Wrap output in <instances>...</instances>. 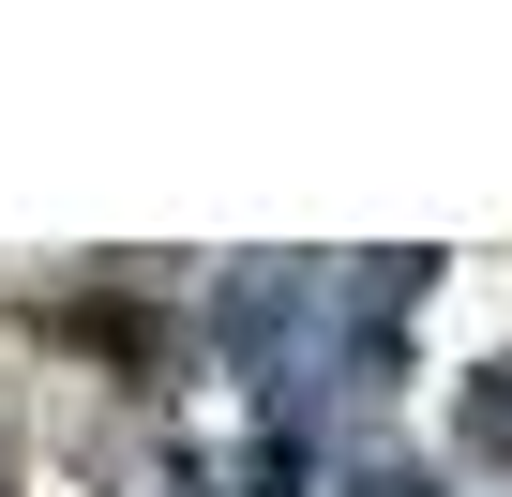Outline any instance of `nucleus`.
Returning a JSON list of instances; mask_svg holds the SVG:
<instances>
[{
  "instance_id": "1",
  "label": "nucleus",
  "mask_w": 512,
  "mask_h": 497,
  "mask_svg": "<svg viewBox=\"0 0 512 497\" xmlns=\"http://www.w3.org/2000/svg\"><path fill=\"white\" fill-rule=\"evenodd\" d=\"M347 497H437V482H407V467H377V482H347Z\"/></svg>"
}]
</instances>
